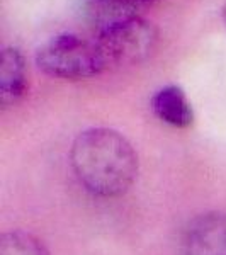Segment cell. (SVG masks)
Wrapping results in <instances>:
<instances>
[{"instance_id":"obj_5","label":"cell","mask_w":226,"mask_h":255,"mask_svg":"<svg viewBox=\"0 0 226 255\" xmlns=\"http://www.w3.org/2000/svg\"><path fill=\"white\" fill-rule=\"evenodd\" d=\"M150 109L160 121L174 128H187L194 121L191 102L177 85H165L150 99Z\"/></svg>"},{"instance_id":"obj_9","label":"cell","mask_w":226,"mask_h":255,"mask_svg":"<svg viewBox=\"0 0 226 255\" xmlns=\"http://www.w3.org/2000/svg\"><path fill=\"white\" fill-rule=\"evenodd\" d=\"M221 19H223V24H225V27H226V2H225V5H223V10H221Z\"/></svg>"},{"instance_id":"obj_8","label":"cell","mask_w":226,"mask_h":255,"mask_svg":"<svg viewBox=\"0 0 226 255\" xmlns=\"http://www.w3.org/2000/svg\"><path fill=\"white\" fill-rule=\"evenodd\" d=\"M104 5H111L117 10H131L134 5H141V3H150L155 0H101Z\"/></svg>"},{"instance_id":"obj_2","label":"cell","mask_w":226,"mask_h":255,"mask_svg":"<svg viewBox=\"0 0 226 255\" xmlns=\"http://www.w3.org/2000/svg\"><path fill=\"white\" fill-rule=\"evenodd\" d=\"M34 63L44 75L63 80L92 79L111 67L97 39L77 32L48 38L36 49Z\"/></svg>"},{"instance_id":"obj_7","label":"cell","mask_w":226,"mask_h":255,"mask_svg":"<svg viewBox=\"0 0 226 255\" xmlns=\"http://www.w3.org/2000/svg\"><path fill=\"white\" fill-rule=\"evenodd\" d=\"M0 255H49L44 247L36 237L26 232L3 233L0 238Z\"/></svg>"},{"instance_id":"obj_4","label":"cell","mask_w":226,"mask_h":255,"mask_svg":"<svg viewBox=\"0 0 226 255\" xmlns=\"http://www.w3.org/2000/svg\"><path fill=\"white\" fill-rule=\"evenodd\" d=\"M184 255H226V213H206L189 223L182 238Z\"/></svg>"},{"instance_id":"obj_3","label":"cell","mask_w":226,"mask_h":255,"mask_svg":"<svg viewBox=\"0 0 226 255\" xmlns=\"http://www.w3.org/2000/svg\"><path fill=\"white\" fill-rule=\"evenodd\" d=\"M94 38L109 65H129L148 58L157 46L158 31L131 10H114L104 17Z\"/></svg>"},{"instance_id":"obj_1","label":"cell","mask_w":226,"mask_h":255,"mask_svg":"<svg viewBox=\"0 0 226 255\" xmlns=\"http://www.w3.org/2000/svg\"><path fill=\"white\" fill-rule=\"evenodd\" d=\"M70 165L84 189L94 196L117 197L136 180L138 155L121 133L92 128L75 138Z\"/></svg>"},{"instance_id":"obj_6","label":"cell","mask_w":226,"mask_h":255,"mask_svg":"<svg viewBox=\"0 0 226 255\" xmlns=\"http://www.w3.org/2000/svg\"><path fill=\"white\" fill-rule=\"evenodd\" d=\"M27 90V72L17 48H3L0 60V101L3 108L17 104Z\"/></svg>"}]
</instances>
